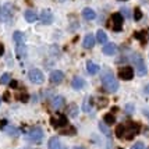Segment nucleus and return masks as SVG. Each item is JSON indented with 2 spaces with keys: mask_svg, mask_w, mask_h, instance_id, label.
Wrapping results in <instances>:
<instances>
[{
  "mask_svg": "<svg viewBox=\"0 0 149 149\" xmlns=\"http://www.w3.org/2000/svg\"><path fill=\"white\" fill-rule=\"evenodd\" d=\"M102 85H103L104 89L107 92H110V93H114L118 89V82H117L114 74L110 70H106L102 74Z\"/></svg>",
  "mask_w": 149,
  "mask_h": 149,
  "instance_id": "nucleus-1",
  "label": "nucleus"
},
{
  "mask_svg": "<svg viewBox=\"0 0 149 149\" xmlns=\"http://www.w3.org/2000/svg\"><path fill=\"white\" fill-rule=\"evenodd\" d=\"M141 127L138 123H128V124H124V135H123V139H132L134 136L139 132Z\"/></svg>",
  "mask_w": 149,
  "mask_h": 149,
  "instance_id": "nucleus-2",
  "label": "nucleus"
},
{
  "mask_svg": "<svg viewBox=\"0 0 149 149\" xmlns=\"http://www.w3.org/2000/svg\"><path fill=\"white\" fill-rule=\"evenodd\" d=\"M14 15V6L11 3H6L3 4L1 8H0V21L1 22H7L13 18Z\"/></svg>",
  "mask_w": 149,
  "mask_h": 149,
  "instance_id": "nucleus-3",
  "label": "nucleus"
},
{
  "mask_svg": "<svg viewBox=\"0 0 149 149\" xmlns=\"http://www.w3.org/2000/svg\"><path fill=\"white\" fill-rule=\"evenodd\" d=\"M26 138H28V141H31L33 143H40L43 141V131L40 127H33L28 131Z\"/></svg>",
  "mask_w": 149,
  "mask_h": 149,
  "instance_id": "nucleus-4",
  "label": "nucleus"
},
{
  "mask_svg": "<svg viewBox=\"0 0 149 149\" xmlns=\"http://www.w3.org/2000/svg\"><path fill=\"white\" fill-rule=\"evenodd\" d=\"M28 78H29V81L32 82V84H36V85H40L45 82V75H43V72L38 70V68H32L31 71L28 72Z\"/></svg>",
  "mask_w": 149,
  "mask_h": 149,
  "instance_id": "nucleus-5",
  "label": "nucleus"
},
{
  "mask_svg": "<svg viewBox=\"0 0 149 149\" xmlns=\"http://www.w3.org/2000/svg\"><path fill=\"white\" fill-rule=\"evenodd\" d=\"M50 123H52V125L54 128H63V127H65V125L68 124V120H67V117L63 116V114H56V116L52 117Z\"/></svg>",
  "mask_w": 149,
  "mask_h": 149,
  "instance_id": "nucleus-6",
  "label": "nucleus"
},
{
  "mask_svg": "<svg viewBox=\"0 0 149 149\" xmlns=\"http://www.w3.org/2000/svg\"><path fill=\"white\" fill-rule=\"evenodd\" d=\"M134 63H135V67H136V71H138V75H146V65H145V61H143V58L141 56H134Z\"/></svg>",
  "mask_w": 149,
  "mask_h": 149,
  "instance_id": "nucleus-7",
  "label": "nucleus"
},
{
  "mask_svg": "<svg viewBox=\"0 0 149 149\" xmlns=\"http://www.w3.org/2000/svg\"><path fill=\"white\" fill-rule=\"evenodd\" d=\"M123 22H124V18L121 13H114L111 15V24H113V29L114 31H121V28H123Z\"/></svg>",
  "mask_w": 149,
  "mask_h": 149,
  "instance_id": "nucleus-8",
  "label": "nucleus"
},
{
  "mask_svg": "<svg viewBox=\"0 0 149 149\" xmlns=\"http://www.w3.org/2000/svg\"><path fill=\"white\" fill-rule=\"evenodd\" d=\"M134 68H131V67H123V68H120L118 70V77L124 79V81H130L134 78Z\"/></svg>",
  "mask_w": 149,
  "mask_h": 149,
  "instance_id": "nucleus-9",
  "label": "nucleus"
},
{
  "mask_svg": "<svg viewBox=\"0 0 149 149\" xmlns=\"http://www.w3.org/2000/svg\"><path fill=\"white\" fill-rule=\"evenodd\" d=\"M50 82L52 84H60L63 79H64V74L63 71H60V70H54V71L50 72Z\"/></svg>",
  "mask_w": 149,
  "mask_h": 149,
  "instance_id": "nucleus-10",
  "label": "nucleus"
},
{
  "mask_svg": "<svg viewBox=\"0 0 149 149\" xmlns=\"http://www.w3.org/2000/svg\"><path fill=\"white\" fill-rule=\"evenodd\" d=\"M39 19H40V22L43 24V25H47V24H50L53 21V14L52 11H49V10H43L40 15H39Z\"/></svg>",
  "mask_w": 149,
  "mask_h": 149,
  "instance_id": "nucleus-11",
  "label": "nucleus"
},
{
  "mask_svg": "<svg viewBox=\"0 0 149 149\" xmlns=\"http://www.w3.org/2000/svg\"><path fill=\"white\" fill-rule=\"evenodd\" d=\"M13 40L15 46H25V35L19 31H15L13 33Z\"/></svg>",
  "mask_w": 149,
  "mask_h": 149,
  "instance_id": "nucleus-12",
  "label": "nucleus"
},
{
  "mask_svg": "<svg viewBox=\"0 0 149 149\" xmlns=\"http://www.w3.org/2000/svg\"><path fill=\"white\" fill-rule=\"evenodd\" d=\"M102 52H103V54H106V56H113V54H116V52H117L116 43H106V45H103Z\"/></svg>",
  "mask_w": 149,
  "mask_h": 149,
  "instance_id": "nucleus-13",
  "label": "nucleus"
},
{
  "mask_svg": "<svg viewBox=\"0 0 149 149\" xmlns=\"http://www.w3.org/2000/svg\"><path fill=\"white\" fill-rule=\"evenodd\" d=\"M52 107L53 109H56V110H58V109H61L63 106H64V103H65V100H64V97L63 96H60V95H57V96H54L52 99Z\"/></svg>",
  "mask_w": 149,
  "mask_h": 149,
  "instance_id": "nucleus-14",
  "label": "nucleus"
},
{
  "mask_svg": "<svg viewBox=\"0 0 149 149\" xmlns=\"http://www.w3.org/2000/svg\"><path fill=\"white\" fill-rule=\"evenodd\" d=\"M82 46H84L85 49H92V47L95 46V36H93L92 33H88V35L84 38Z\"/></svg>",
  "mask_w": 149,
  "mask_h": 149,
  "instance_id": "nucleus-15",
  "label": "nucleus"
},
{
  "mask_svg": "<svg viewBox=\"0 0 149 149\" xmlns=\"http://www.w3.org/2000/svg\"><path fill=\"white\" fill-rule=\"evenodd\" d=\"M82 17H84L86 21H92V19L96 18V13H95L92 8L86 7V8H84V10H82Z\"/></svg>",
  "mask_w": 149,
  "mask_h": 149,
  "instance_id": "nucleus-16",
  "label": "nucleus"
},
{
  "mask_svg": "<svg viewBox=\"0 0 149 149\" xmlns=\"http://www.w3.org/2000/svg\"><path fill=\"white\" fill-rule=\"evenodd\" d=\"M71 85H72V88H74V89H77L78 91V89H82V88L85 86V81L81 77H74L72 78Z\"/></svg>",
  "mask_w": 149,
  "mask_h": 149,
  "instance_id": "nucleus-17",
  "label": "nucleus"
},
{
  "mask_svg": "<svg viewBox=\"0 0 149 149\" xmlns=\"http://www.w3.org/2000/svg\"><path fill=\"white\" fill-rule=\"evenodd\" d=\"M24 18L26 19V22H35L38 19V14L32 11V10H26L24 13Z\"/></svg>",
  "mask_w": 149,
  "mask_h": 149,
  "instance_id": "nucleus-18",
  "label": "nucleus"
},
{
  "mask_svg": "<svg viewBox=\"0 0 149 149\" xmlns=\"http://www.w3.org/2000/svg\"><path fill=\"white\" fill-rule=\"evenodd\" d=\"M86 70H88V72L91 74V75H95V74H97L99 72V65L96 64V63H93V61H88L86 63Z\"/></svg>",
  "mask_w": 149,
  "mask_h": 149,
  "instance_id": "nucleus-19",
  "label": "nucleus"
},
{
  "mask_svg": "<svg viewBox=\"0 0 149 149\" xmlns=\"http://www.w3.org/2000/svg\"><path fill=\"white\" fill-rule=\"evenodd\" d=\"M47 149H61V143L58 141L56 136H53L49 139V142H47Z\"/></svg>",
  "mask_w": 149,
  "mask_h": 149,
  "instance_id": "nucleus-20",
  "label": "nucleus"
},
{
  "mask_svg": "<svg viewBox=\"0 0 149 149\" xmlns=\"http://www.w3.org/2000/svg\"><path fill=\"white\" fill-rule=\"evenodd\" d=\"M96 38H97V42H99V43L106 45V42H107V35H106V32H104L103 29H99V31H97Z\"/></svg>",
  "mask_w": 149,
  "mask_h": 149,
  "instance_id": "nucleus-21",
  "label": "nucleus"
},
{
  "mask_svg": "<svg viewBox=\"0 0 149 149\" xmlns=\"http://www.w3.org/2000/svg\"><path fill=\"white\" fill-rule=\"evenodd\" d=\"M116 123V117L113 116V114H106L104 116V124H107V125H111V124H114Z\"/></svg>",
  "mask_w": 149,
  "mask_h": 149,
  "instance_id": "nucleus-22",
  "label": "nucleus"
},
{
  "mask_svg": "<svg viewBox=\"0 0 149 149\" xmlns=\"http://www.w3.org/2000/svg\"><path fill=\"white\" fill-rule=\"evenodd\" d=\"M123 135H124V124H120V125L116 127V136L123 139Z\"/></svg>",
  "mask_w": 149,
  "mask_h": 149,
  "instance_id": "nucleus-23",
  "label": "nucleus"
},
{
  "mask_svg": "<svg viewBox=\"0 0 149 149\" xmlns=\"http://www.w3.org/2000/svg\"><path fill=\"white\" fill-rule=\"evenodd\" d=\"M10 79H11V77H10V74H3L1 77H0V84L1 85H6V84H8L10 82Z\"/></svg>",
  "mask_w": 149,
  "mask_h": 149,
  "instance_id": "nucleus-24",
  "label": "nucleus"
},
{
  "mask_svg": "<svg viewBox=\"0 0 149 149\" xmlns=\"http://www.w3.org/2000/svg\"><path fill=\"white\" fill-rule=\"evenodd\" d=\"M99 127H100V130L103 131L106 135H110V130L107 128V125H106V124H104L103 121H102V123H99Z\"/></svg>",
  "mask_w": 149,
  "mask_h": 149,
  "instance_id": "nucleus-25",
  "label": "nucleus"
},
{
  "mask_svg": "<svg viewBox=\"0 0 149 149\" xmlns=\"http://www.w3.org/2000/svg\"><path fill=\"white\" fill-rule=\"evenodd\" d=\"M82 110H84V111H89V110H91V104H89V97H86V99H85L84 104H82Z\"/></svg>",
  "mask_w": 149,
  "mask_h": 149,
  "instance_id": "nucleus-26",
  "label": "nucleus"
},
{
  "mask_svg": "<svg viewBox=\"0 0 149 149\" xmlns=\"http://www.w3.org/2000/svg\"><path fill=\"white\" fill-rule=\"evenodd\" d=\"M141 18H142V11H141L139 8H135V11H134V19H135V21H139Z\"/></svg>",
  "mask_w": 149,
  "mask_h": 149,
  "instance_id": "nucleus-27",
  "label": "nucleus"
},
{
  "mask_svg": "<svg viewBox=\"0 0 149 149\" xmlns=\"http://www.w3.org/2000/svg\"><path fill=\"white\" fill-rule=\"evenodd\" d=\"M68 111H70L71 117H75V116H77V113H78L77 106H75V104H71V106H70V109H68Z\"/></svg>",
  "mask_w": 149,
  "mask_h": 149,
  "instance_id": "nucleus-28",
  "label": "nucleus"
},
{
  "mask_svg": "<svg viewBox=\"0 0 149 149\" xmlns=\"http://www.w3.org/2000/svg\"><path fill=\"white\" fill-rule=\"evenodd\" d=\"M131 149H145V145H143V142H136L134 143V146Z\"/></svg>",
  "mask_w": 149,
  "mask_h": 149,
  "instance_id": "nucleus-29",
  "label": "nucleus"
},
{
  "mask_svg": "<svg viewBox=\"0 0 149 149\" xmlns=\"http://www.w3.org/2000/svg\"><path fill=\"white\" fill-rule=\"evenodd\" d=\"M143 35H145V32H136V33H135V38L139 39V40H142V42H145V39H143Z\"/></svg>",
  "mask_w": 149,
  "mask_h": 149,
  "instance_id": "nucleus-30",
  "label": "nucleus"
},
{
  "mask_svg": "<svg viewBox=\"0 0 149 149\" xmlns=\"http://www.w3.org/2000/svg\"><path fill=\"white\" fill-rule=\"evenodd\" d=\"M121 13L125 14V17H130V10H128V8H123V10H121Z\"/></svg>",
  "mask_w": 149,
  "mask_h": 149,
  "instance_id": "nucleus-31",
  "label": "nucleus"
},
{
  "mask_svg": "<svg viewBox=\"0 0 149 149\" xmlns=\"http://www.w3.org/2000/svg\"><path fill=\"white\" fill-rule=\"evenodd\" d=\"M143 92H145L146 95H149V84H148V85H145V88H143Z\"/></svg>",
  "mask_w": 149,
  "mask_h": 149,
  "instance_id": "nucleus-32",
  "label": "nucleus"
},
{
  "mask_svg": "<svg viewBox=\"0 0 149 149\" xmlns=\"http://www.w3.org/2000/svg\"><path fill=\"white\" fill-rule=\"evenodd\" d=\"M3 53H4V47H3V45L0 43V56H1Z\"/></svg>",
  "mask_w": 149,
  "mask_h": 149,
  "instance_id": "nucleus-33",
  "label": "nucleus"
},
{
  "mask_svg": "<svg viewBox=\"0 0 149 149\" xmlns=\"http://www.w3.org/2000/svg\"><path fill=\"white\" fill-rule=\"evenodd\" d=\"M145 114H146V117L149 118V110H145Z\"/></svg>",
  "mask_w": 149,
  "mask_h": 149,
  "instance_id": "nucleus-34",
  "label": "nucleus"
},
{
  "mask_svg": "<svg viewBox=\"0 0 149 149\" xmlns=\"http://www.w3.org/2000/svg\"><path fill=\"white\" fill-rule=\"evenodd\" d=\"M74 149H84V148H81V146H75Z\"/></svg>",
  "mask_w": 149,
  "mask_h": 149,
  "instance_id": "nucleus-35",
  "label": "nucleus"
},
{
  "mask_svg": "<svg viewBox=\"0 0 149 149\" xmlns=\"http://www.w3.org/2000/svg\"><path fill=\"white\" fill-rule=\"evenodd\" d=\"M0 103H1V97H0Z\"/></svg>",
  "mask_w": 149,
  "mask_h": 149,
  "instance_id": "nucleus-36",
  "label": "nucleus"
},
{
  "mask_svg": "<svg viewBox=\"0 0 149 149\" xmlns=\"http://www.w3.org/2000/svg\"><path fill=\"white\" fill-rule=\"evenodd\" d=\"M148 149H149V148H148Z\"/></svg>",
  "mask_w": 149,
  "mask_h": 149,
  "instance_id": "nucleus-37",
  "label": "nucleus"
}]
</instances>
